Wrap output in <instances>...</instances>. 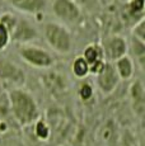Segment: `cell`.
<instances>
[{
    "label": "cell",
    "mask_w": 145,
    "mask_h": 146,
    "mask_svg": "<svg viewBox=\"0 0 145 146\" xmlns=\"http://www.w3.org/2000/svg\"><path fill=\"white\" fill-rule=\"evenodd\" d=\"M51 10L52 14L63 22L64 26H78L83 21L82 10L74 0H54Z\"/></svg>",
    "instance_id": "cell-4"
},
{
    "label": "cell",
    "mask_w": 145,
    "mask_h": 146,
    "mask_svg": "<svg viewBox=\"0 0 145 146\" xmlns=\"http://www.w3.org/2000/svg\"><path fill=\"white\" fill-rule=\"evenodd\" d=\"M3 94H4V85L0 83V97H1Z\"/></svg>",
    "instance_id": "cell-24"
},
{
    "label": "cell",
    "mask_w": 145,
    "mask_h": 146,
    "mask_svg": "<svg viewBox=\"0 0 145 146\" xmlns=\"http://www.w3.org/2000/svg\"><path fill=\"white\" fill-rule=\"evenodd\" d=\"M18 55L22 60L29 66L36 69H50L54 66L55 58L47 50L35 44H21L18 48Z\"/></svg>",
    "instance_id": "cell-3"
},
{
    "label": "cell",
    "mask_w": 145,
    "mask_h": 146,
    "mask_svg": "<svg viewBox=\"0 0 145 146\" xmlns=\"http://www.w3.org/2000/svg\"><path fill=\"white\" fill-rule=\"evenodd\" d=\"M120 83V78L117 75L113 64L106 62L99 74L96 75L97 88L103 95H110L116 90L117 85Z\"/></svg>",
    "instance_id": "cell-7"
},
{
    "label": "cell",
    "mask_w": 145,
    "mask_h": 146,
    "mask_svg": "<svg viewBox=\"0 0 145 146\" xmlns=\"http://www.w3.org/2000/svg\"><path fill=\"white\" fill-rule=\"evenodd\" d=\"M10 42L12 41H10L9 32L7 31V28L0 23V51H3V50L7 48V47L9 46Z\"/></svg>",
    "instance_id": "cell-22"
},
{
    "label": "cell",
    "mask_w": 145,
    "mask_h": 146,
    "mask_svg": "<svg viewBox=\"0 0 145 146\" xmlns=\"http://www.w3.org/2000/svg\"><path fill=\"white\" fill-rule=\"evenodd\" d=\"M144 8V0H132L130 3V12L132 14L141 13Z\"/></svg>",
    "instance_id": "cell-23"
},
{
    "label": "cell",
    "mask_w": 145,
    "mask_h": 146,
    "mask_svg": "<svg viewBox=\"0 0 145 146\" xmlns=\"http://www.w3.org/2000/svg\"><path fill=\"white\" fill-rule=\"evenodd\" d=\"M17 19H18V15H15V14H13L10 12L3 13L1 15H0V23L7 28V31L9 32V35L13 32V29H14Z\"/></svg>",
    "instance_id": "cell-20"
},
{
    "label": "cell",
    "mask_w": 145,
    "mask_h": 146,
    "mask_svg": "<svg viewBox=\"0 0 145 146\" xmlns=\"http://www.w3.org/2000/svg\"><path fill=\"white\" fill-rule=\"evenodd\" d=\"M33 133H35L36 139L40 141H47L51 137V126L45 118H38L33 123Z\"/></svg>",
    "instance_id": "cell-15"
},
{
    "label": "cell",
    "mask_w": 145,
    "mask_h": 146,
    "mask_svg": "<svg viewBox=\"0 0 145 146\" xmlns=\"http://www.w3.org/2000/svg\"><path fill=\"white\" fill-rule=\"evenodd\" d=\"M129 48L131 50L132 55L135 56L136 61H138L140 70H144V64H145V42L138 40L135 37H131L130 42H127Z\"/></svg>",
    "instance_id": "cell-14"
},
{
    "label": "cell",
    "mask_w": 145,
    "mask_h": 146,
    "mask_svg": "<svg viewBox=\"0 0 145 146\" xmlns=\"http://www.w3.org/2000/svg\"><path fill=\"white\" fill-rule=\"evenodd\" d=\"M45 85L49 88V90H51L52 93H61L65 90V78L59 76L57 74H50L49 76L45 79Z\"/></svg>",
    "instance_id": "cell-17"
},
{
    "label": "cell",
    "mask_w": 145,
    "mask_h": 146,
    "mask_svg": "<svg viewBox=\"0 0 145 146\" xmlns=\"http://www.w3.org/2000/svg\"><path fill=\"white\" fill-rule=\"evenodd\" d=\"M78 97L83 102H90L94 98V86L88 81H83L78 88Z\"/></svg>",
    "instance_id": "cell-18"
},
{
    "label": "cell",
    "mask_w": 145,
    "mask_h": 146,
    "mask_svg": "<svg viewBox=\"0 0 145 146\" xmlns=\"http://www.w3.org/2000/svg\"><path fill=\"white\" fill-rule=\"evenodd\" d=\"M113 67H115L117 75H118L120 80H130L134 76V72H135V65H134V61L130 56L125 55L121 58L116 60L113 62Z\"/></svg>",
    "instance_id": "cell-12"
},
{
    "label": "cell",
    "mask_w": 145,
    "mask_h": 146,
    "mask_svg": "<svg viewBox=\"0 0 145 146\" xmlns=\"http://www.w3.org/2000/svg\"><path fill=\"white\" fill-rule=\"evenodd\" d=\"M43 37L55 52L66 55L72 50V36L69 28L59 22H47L43 26Z\"/></svg>",
    "instance_id": "cell-2"
},
{
    "label": "cell",
    "mask_w": 145,
    "mask_h": 146,
    "mask_svg": "<svg viewBox=\"0 0 145 146\" xmlns=\"http://www.w3.org/2000/svg\"><path fill=\"white\" fill-rule=\"evenodd\" d=\"M38 38V32L36 27L26 18L18 17L15 27L10 33V41L19 44H31L32 41Z\"/></svg>",
    "instance_id": "cell-8"
},
{
    "label": "cell",
    "mask_w": 145,
    "mask_h": 146,
    "mask_svg": "<svg viewBox=\"0 0 145 146\" xmlns=\"http://www.w3.org/2000/svg\"><path fill=\"white\" fill-rule=\"evenodd\" d=\"M82 56L89 65V74L97 75L101 72V70L103 69V66L106 64L101 44L89 43L88 46H85Z\"/></svg>",
    "instance_id": "cell-10"
},
{
    "label": "cell",
    "mask_w": 145,
    "mask_h": 146,
    "mask_svg": "<svg viewBox=\"0 0 145 146\" xmlns=\"http://www.w3.org/2000/svg\"><path fill=\"white\" fill-rule=\"evenodd\" d=\"M13 9L27 15L42 17L49 8V0H5Z\"/></svg>",
    "instance_id": "cell-9"
},
{
    "label": "cell",
    "mask_w": 145,
    "mask_h": 146,
    "mask_svg": "<svg viewBox=\"0 0 145 146\" xmlns=\"http://www.w3.org/2000/svg\"><path fill=\"white\" fill-rule=\"evenodd\" d=\"M101 136L102 140L107 144V146H111L113 144H116L118 146V139H120V133H117V128L113 121H107L103 125L102 130H101Z\"/></svg>",
    "instance_id": "cell-13"
},
{
    "label": "cell",
    "mask_w": 145,
    "mask_h": 146,
    "mask_svg": "<svg viewBox=\"0 0 145 146\" xmlns=\"http://www.w3.org/2000/svg\"><path fill=\"white\" fill-rule=\"evenodd\" d=\"M10 113L21 126L33 125L40 118V109L35 97L23 88L9 89L7 93Z\"/></svg>",
    "instance_id": "cell-1"
},
{
    "label": "cell",
    "mask_w": 145,
    "mask_h": 146,
    "mask_svg": "<svg viewBox=\"0 0 145 146\" xmlns=\"http://www.w3.org/2000/svg\"><path fill=\"white\" fill-rule=\"evenodd\" d=\"M132 37L138 38V40L145 42V23H144V18H140V21L134 26L132 28Z\"/></svg>",
    "instance_id": "cell-21"
},
{
    "label": "cell",
    "mask_w": 145,
    "mask_h": 146,
    "mask_svg": "<svg viewBox=\"0 0 145 146\" xmlns=\"http://www.w3.org/2000/svg\"><path fill=\"white\" fill-rule=\"evenodd\" d=\"M130 100L131 108H132L135 116L139 118L144 117L145 112V95H144V86L140 80H136L130 86Z\"/></svg>",
    "instance_id": "cell-11"
},
{
    "label": "cell",
    "mask_w": 145,
    "mask_h": 146,
    "mask_svg": "<svg viewBox=\"0 0 145 146\" xmlns=\"http://www.w3.org/2000/svg\"><path fill=\"white\" fill-rule=\"evenodd\" d=\"M71 72L76 79H85L89 75V65L83 56H76L71 64Z\"/></svg>",
    "instance_id": "cell-16"
},
{
    "label": "cell",
    "mask_w": 145,
    "mask_h": 146,
    "mask_svg": "<svg viewBox=\"0 0 145 146\" xmlns=\"http://www.w3.org/2000/svg\"><path fill=\"white\" fill-rule=\"evenodd\" d=\"M118 146H140L136 136L130 130H125L120 133Z\"/></svg>",
    "instance_id": "cell-19"
},
{
    "label": "cell",
    "mask_w": 145,
    "mask_h": 146,
    "mask_svg": "<svg viewBox=\"0 0 145 146\" xmlns=\"http://www.w3.org/2000/svg\"><path fill=\"white\" fill-rule=\"evenodd\" d=\"M0 83L10 85V89L22 88L26 83V72L13 61L0 58Z\"/></svg>",
    "instance_id": "cell-5"
},
{
    "label": "cell",
    "mask_w": 145,
    "mask_h": 146,
    "mask_svg": "<svg viewBox=\"0 0 145 146\" xmlns=\"http://www.w3.org/2000/svg\"><path fill=\"white\" fill-rule=\"evenodd\" d=\"M101 47L106 62L111 64H113L116 60L121 58L122 56L127 55V51H129V44H127L126 38L118 35H113L104 38Z\"/></svg>",
    "instance_id": "cell-6"
}]
</instances>
